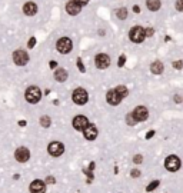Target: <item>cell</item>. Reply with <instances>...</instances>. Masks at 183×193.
Returning a JSON list of instances; mask_svg holds the SVG:
<instances>
[{"label": "cell", "instance_id": "obj_5", "mask_svg": "<svg viewBox=\"0 0 183 193\" xmlns=\"http://www.w3.org/2000/svg\"><path fill=\"white\" fill-rule=\"evenodd\" d=\"M94 62H96L97 69L103 70V69H107L109 64H110V57H109L107 55H105V53H99V55L96 56Z\"/></svg>", "mask_w": 183, "mask_h": 193}, {"label": "cell", "instance_id": "obj_20", "mask_svg": "<svg viewBox=\"0 0 183 193\" xmlns=\"http://www.w3.org/2000/svg\"><path fill=\"white\" fill-rule=\"evenodd\" d=\"M116 15H117V17H119V19L124 20V19L127 17V9L126 7H120L119 10H117V13H116Z\"/></svg>", "mask_w": 183, "mask_h": 193}, {"label": "cell", "instance_id": "obj_10", "mask_svg": "<svg viewBox=\"0 0 183 193\" xmlns=\"http://www.w3.org/2000/svg\"><path fill=\"white\" fill-rule=\"evenodd\" d=\"M106 99H107L109 104H112V106H117V104L120 103V100H122V96L117 93V90H116V89H112V90H109V92H107Z\"/></svg>", "mask_w": 183, "mask_h": 193}, {"label": "cell", "instance_id": "obj_36", "mask_svg": "<svg viewBox=\"0 0 183 193\" xmlns=\"http://www.w3.org/2000/svg\"><path fill=\"white\" fill-rule=\"evenodd\" d=\"M50 67H52V69H54V67H57V63H56V62H53V60H52V62H50Z\"/></svg>", "mask_w": 183, "mask_h": 193}, {"label": "cell", "instance_id": "obj_18", "mask_svg": "<svg viewBox=\"0 0 183 193\" xmlns=\"http://www.w3.org/2000/svg\"><path fill=\"white\" fill-rule=\"evenodd\" d=\"M146 6H147L149 10L156 11L160 9V0H147V2H146Z\"/></svg>", "mask_w": 183, "mask_h": 193}, {"label": "cell", "instance_id": "obj_26", "mask_svg": "<svg viewBox=\"0 0 183 193\" xmlns=\"http://www.w3.org/2000/svg\"><path fill=\"white\" fill-rule=\"evenodd\" d=\"M176 9H177V11H183V0L176 2Z\"/></svg>", "mask_w": 183, "mask_h": 193}, {"label": "cell", "instance_id": "obj_3", "mask_svg": "<svg viewBox=\"0 0 183 193\" xmlns=\"http://www.w3.org/2000/svg\"><path fill=\"white\" fill-rule=\"evenodd\" d=\"M40 97H41L40 89L36 87V86H32V87H29V89L26 90V100L29 102V103H32V104L37 103V102L40 100Z\"/></svg>", "mask_w": 183, "mask_h": 193}, {"label": "cell", "instance_id": "obj_40", "mask_svg": "<svg viewBox=\"0 0 183 193\" xmlns=\"http://www.w3.org/2000/svg\"><path fill=\"white\" fill-rule=\"evenodd\" d=\"M94 169V163H90V166H89V170H93Z\"/></svg>", "mask_w": 183, "mask_h": 193}, {"label": "cell", "instance_id": "obj_27", "mask_svg": "<svg viewBox=\"0 0 183 193\" xmlns=\"http://www.w3.org/2000/svg\"><path fill=\"white\" fill-rule=\"evenodd\" d=\"M77 67H79V70L82 72V73H85V70H86V69H85V66H83V62L80 59L77 60Z\"/></svg>", "mask_w": 183, "mask_h": 193}, {"label": "cell", "instance_id": "obj_15", "mask_svg": "<svg viewBox=\"0 0 183 193\" xmlns=\"http://www.w3.org/2000/svg\"><path fill=\"white\" fill-rule=\"evenodd\" d=\"M83 133H85V138H86L87 140H94V139L97 138V129L94 125H89L86 129L83 130Z\"/></svg>", "mask_w": 183, "mask_h": 193}, {"label": "cell", "instance_id": "obj_35", "mask_svg": "<svg viewBox=\"0 0 183 193\" xmlns=\"http://www.w3.org/2000/svg\"><path fill=\"white\" fill-rule=\"evenodd\" d=\"M155 134L153 130H150V132H147V134H146V139H152V136Z\"/></svg>", "mask_w": 183, "mask_h": 193}, {"label": "cell", "instance_id": "obj_7", "mask_svg": "<svg viewBox=\"0 0 183 193\" xmlns=\"http://www.w3.org/2000/svg\"><path fill=\"white\" fill-rule=\"evenodd\" d=\"M13 60H15V63L17 66H24L29 62V55L26 52H23V50H16L13 53Z\"/></svg>", "mask_w": 183, "mask_h": 193}, {"label": "cell", "instance_id": "obj_32", "mask_svg": "<svg viewBox=\"0 0 183 193\" xmlns=\"http://www.w3.org/2000/svg\"><path fill=\"white\" fill-rule=\"evenodd\" d=\"M153 33H155V30L152 29V27H149V29H146V36H153Z\"/></svg>", "mask_w": 183, "mask_h": 193}, {"label": "cell", "instance_id": "obj_30", "mask_svg": "<svg viewBox=\"0 0 183 193\" xmlns=\"http://www.w3.org/2000/svg\"><path fill=\"white\" fill-rule=\"evenodd\" d=\"M182 66H183L182 60H179V62H173V67H175V69H182Z\"/></svg>", "mask_w": 183, "mask_h": 193}, {"label": "cell", "instance_id": "obj_14", "mask_svg": "<svg viewBox=\"0 0 183 193\" xmlns=\"http://www.w3.org/2000/svg\"><path fill=\"white\" fill-rule=\"evenodd\" d=\"M80 9H82V6H80L76 0H70V2L66 4V11L72 16L79 15V13H80Z\"/></svg>", "mask_w": 183, "mask_h": 193}, {"label": "cell", "instance_id": "obj_22", "mask_svg": "<svg viewBox=\"0 0 183 193\" xmlns=\"http://www.w3.org/2000/svg\"><path fill=\"white\" fill-rule=\"evenodd\" d=\"M116 90H117V93H119L120 96H122V99H123V97H126L127 94H129V92H127V89L124 87V86H117V87H116Z\"/></svg>", "mask_w": 183, "mask_h": 193}, {"label": "cell", "instance_id": "obj_25", "mask_svg": "<svg viewBox=\"0 0 183 193\" xmlns=\"http://www.w3.org/2000/svg\"><path fill=\"white\" fill-rule=\"evenodd\" d=\"M133 162H135V163H142V162H143V156H142V155H136V156L135 157H133Z\"/></svg>", "mask_w": 183, "mask_h": 193}, {"label": "cell", "instance_id": "obj_13", "mask_svg": "<svg viewBox=\"0 0 183 193\" xmlns=\"http://www.w3.org/2000/svg\"><path fill=\"white\" fill-rule=\"evenodd\" d=\"M30 192L32 193H45L46 192V185L43 180H33L30 183Z\"/></svg>", "mask_w": 183, "mask_h": 193}, {"label": "cell", "instance_id": "obj_19", "mask_svg": "<svg viewBox=\"0 0 183 193\" xmlns=\"http://www.w3.org/2000/svg\"><path fill=\"white\" fill-rule=\"evenodd\" d=\"M150 70L155 74H160L162 72H163V64H162L160 62H153V63L150 64Z\"/></svg>", "mask_w": 183, "mask_h": 193}, {"label": "cell", "instance_id": "obj_6", "mask_svg": "<svg viewBox=\"0 0 183 193\" xmlns=\"http://www.w3.org/2000/svg\"><path fill=\"white\" fill-rule=\"evenodd\" d=\"M73 102H75L76 104H86L87 102V93L85 89H76L75 92H73Z\"/></svg>", "mask_w": 183, "mask_h": 193}, {"label": "cell", "instance_id": "obj_37", "mask_svg": "<svg viewBox=\"0 0 183 193\" xmlns=\"http://www.w3.org/2000/svg\"><path fill=\"white\" fill-rule=\"evenodd\" d=\"M180 100H182V97H180V96H175V102H176V103H179Z\"/></svg>", "mask_w": 183, "mask_h": 193}, {"label": "cell", "instance_id": "obj_31", "mask_svg": "<svg viewBox=\"0 0 183 193\" xmlns=\"http://www.w3.org/2000/svg\"><path fill=\"white\" fill-rule=\"evenodd\" d=\"M34 45H36V39H34V37H32V39L29 40V43H27V46H29L30 49H33Z\"/></svg>", "mask_w": 183, "mask_h": 193}, {"label": "cell", "instance_id": "obj_24", "mask_svg": "<svg viewBox=\"0 0 183 193\" xmlns=\"http://www.w3.org/2000/svg\"><path fill=\"white\" fill-rule=\"evenodd\" d=\"M159 180H153V182H150V185H147V187H146V190H147V192H152V190H155L157 187V186H159Z\"/></svg>", "mask_w": 183, "mask_h": 193}, {"label": "cell", "instance_id": "obj_39", "mask_svg": "<svg viewBox=\"0 0 183 193\" xmlns=\"http://www.w3.org/2000/svg\"><path fill=\"white\" fill-rule=\"evenodd\" d=\"M133 10H135V13H139V11H140V7H139V6H135Z\"/></svg>", "mask_w": 183, "mask_h": 193}, {"label": "cell", "instance_id": "obj_23", "mask_svg": "<svg viewBox=\"0 0 183 193\" xmlns=\"http://www.w3.org/2000/svg\"><path fill=\"white\" fill-rule=\"evenodd\" d=\"M40 125L43 127H49L50 126V117H49V116H43V117H40Z\"/></svg>", "mask_w": 183, "mask_h": 193}, {"label": "cell", "instance_id": "obj_9", "mask_svg": "<svg viewBox=\"0 0 183 193\" xmlns=\"http://www.w3.org/2000/svg\"><path fill=\"white\" fill-rule=\"evenodd\" d=\"M133 116L137 122H145L147 117H149V112L145 106H137V107L133 110Z\"/></svg>", "mask_w": 183, "mask_h": 193}, {"label": "cell", "instance_id": "obj_33", "mask_svg": "<svg viewBox=\"0 0 183 193\" xmlns=\"http://www.w3.org/2000/svg\"><path fill=\"white\" fill-rule=\"evenodd\" d=\"M54 182H56V180H54V178H53V176H49V178L46 179V183H52V185H53Z\"/></svg>", "mask_w": 183, "mask_h": 193}, {"label": "cell", "instance_id": "obj_2", "mask_svg": "<svg viewBox=\"0 0 183 193\" xmlns=\"http://www.w3.org/2000/svg\"><path fill=\"white\" fill-rule=\"evenodd\" d=\"M129 37H130V40L135 42V43H142L146 37V30L140 26H136L129 32Z\"/></svg>", "mask_w": 183, "mask_h": 193}, {"label": "cell", "instance_id": "obj_38", "mask_svg": "<svg viewBox=\"0 0 183 193\" xmlns=\"http://www.w3.org/2000/svg\"><path fill=\"white\" fill-rule=\"evenodd\" d=\"M19 126H26V120H20V122H19Z\"/></svg>", "mask_w": 183, "mask_h": 193}, {"label": "cell", "instance_id": "obj_28", "mask_svg": "<svg viewBox=\"0 0 183 193\" xmlns=\"http://www.w3.org/2000/svg\"><path fill=\"white\" fill-rule=\"evenodd\" d=\"M130 176H132V178H139V176H140V170H137V169H133V170L130 172Z\"/></svg>", "mask_w": 183, "mask_h": 193}, {"label": "cell", "instance_id": "obj_34", "mask_svg": "<svg viewBox=\"0 0 183 193\" xmlns=\"http://www.w3.org/2000/svg\"><path fill=\"white\" fill-rule=\"evenodd\" d=\"M76 2H77L80 6H83V4H87V3H89V0H76Z\"/></svg>", "mask_w": 183, "mask_h": 193}, {"label": "cell", "instance_id": "obj_4", "mask_svg": "<svg viewBox=\"0 0 183 193\" xmlns=\"http://www.w3.org/2000/svg\"><path fill=\"white\" fill-rule=\"evenodd\" d=\"M56 47L60 53H69L72 49H73V43H72V40L69 37H62V39L57 42Z\"/></svg>", "mask_w": 183, "mask_h": 193}, {"label": "cell", "instance_id": "obj_11", "mask_svg": "<svg viewBox=\"0 0 183 193\" xmlns=\"http://www.w3.org/2000/svg\"><path fill=\"white\" fill-rule=\"evenodd\" d=\"M87 126H89V120L85 116H76L75 119H73V127L76 130H82L83 132Z\"/></svg>", "mask_w": 183, "mask_h": 193}, {"label": "cell", "instance_id": "obj_21", "mask_svg": "<svg viewBox=\"0 0 183 193\" xmlns=\"http://www.w3.org/2000/svg\"><path fill=\"white\" fill-rule=\"evenodd\" d=\"M126 122L129 126H135L136 123H137V120L135 119V116H133V113H129V115L126 116Z\"/></svg>", "mask_w": 183, "mask_h": 193}, {"label": "cell", "instance_id": "obj_17", "mask_svg": "<svg viewBox=\"0 0 183 193\" xmlns=\"http://www.w3.org/2000/svg\"><path fill=\"white\" fill-rule=\"evenodd\" d=\"M54 79H56L57 82H64L68 79V72L64 70V69H57L54 72Z\"/></svg>", "mask_w": 183, "mask_h": 193}, {"label": "cell", "instance_id": "obj_12", "mask_svg": "<svg viewBox=\"0 0 183 193\" xmlns=\"http://www.w3.org/2000/svg\"><path fill=\"white\" fill-rule=\"evenodd\" d=\"M15 157L17 162H20V163H24V162H27L30 157V152H29V149L26 147H19L17 150H16L15 153Z\"/></svg>", "mask_w": 183, "mask_h": 193}, {"label": "cell", "instance_id": "obj_16", "mask_svg": "<svg viewBox=\"0 0 183 193\" xmlns=\"http://www.w3.org/2000/svg\"><path fill=\"white\" fill-rule=\"evenodd\" d=\"M23 11H24L27 16H34L36 13H37V6H36L34 3H32V2H29V3L24 4Z\"/></svg>", "mask_w": 183, "mask_h": 193}, {"label": "cell", "instance_id": "obj_1", "mask_svg": "<svg viewBox=\"0 0 183 193\" xmlns=\"http://www.w3.org/2000/svg\"><path fill=\"white\" fill-rule=\"evenodd\" d=\"M180 166H182V160H180L179 156H176V155H170V156H168L166 160H164V167H166L169 172H172V173L179 170Z\"/></svg>", "mask_w": 183, "mask_h": 193}, {"label": "cell", "instance_id": "obj_8", "mask_svg": "<svg viewBox=\"0 0 183 193\" xmlns=\"http://www.w3.org/2000/svg\"><path fill=\"white\" fill-rule=\"evenodd\" d=\"M47 150H49V153H50L52 156L57 157V156H60V155L64 152V146L62 145L60 142H52V143L49 145Z\"/></svg>", "mask_w": 183, "mask_h": 193}, {"label": "cell", "instance_id": "obj_29", "mask_svg": "<svg viewBox=\"0 0 183 193\" xmlns=\"http://www.w3.org/2000/svg\"><path fill=\"white\" fill-rule=\"evenodd\" d=\"M124 62H126V56H120L119 62H117V66H119V67H122V66L124 64Z\"/></svg>", "mask_w": 183, "mask_h": 193}]
</instances>
